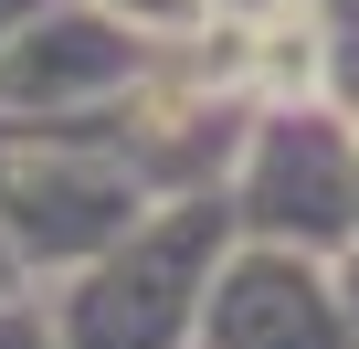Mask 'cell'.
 <instances>
[{"label":"cell","instance_id":"cell-1","mask_svg":"<svg viewBox=\"0 0 359 349\" xmlns=\"http://www.w3.org/2000/svg\"><path fill=\"white\" fill-rule=\"evenodd\" d=\"M222 244H233V202L222 191L148 202L106 254H85L74 275L43 286L53 349H201V296H212Z\"/></svg>","mask_w":359,"mask_h":349},{"label":"cell","instance_id":"cell-2","mask_svg":"<svg viewBox=\"0 0 359 349\" xmlns=\"http://www.w3.org/2000/svg\"><path fill=\"white\" fill-rule=\"evenodd\" d=\"M148 202L158 191L127 169V148L106 127H0V233L32 265V286L106 254Z\"/></svg>","mask_w":359,"mask_h":349},{"label":"cell","instance_id":"cell-3","mask_svg":"<svg viewBox=\"0 0 359 349\" xmlns=\"http://www.w3.org/2000/svg\"><path fill=\"white\" fill-rule=\"evenodd\" d=\"M222 202H233V233H254V244L348 254L359 244V138H348V106H317V96L254 106V127H243V148L222 169Z\"/></svg>","mask_w":359,"mask_h":349},{"label":"cell","instance_id":"cell-4","mask_svg":"<svg viewBox=\"0 0 359 349\" xmlns=\"http://www.w3.org/2000/svg\"><path fill=\"white\" fill-rule=\"evenodd\" d=\"M148 53H158V32L95 11V0H43L0 43V127H106L137 96Z\"/></svg>","mask_w":359,"mask_h":349},{"label":"cell","instance_id":"cell-5","mask_svg":"<svg viewBox=\"0 0 359 349\" xmlns=\"http://www.w3.org/2000/svg\"><path fill=\"white\" fill-rule=\"evenodd\" d=\"M201 349H348L327 254L233 233L212 265V296H201Z\"/></svg>","mask_w":359,"mask_h":349},{"label":"cell","instance_id":"cell-6","mask_svg":"<svg viewBox=\"0 0 359 349\" xmlns=\"http://www.w3.org/2000/svg\"><path fill=\"white\" fill-rule=\"evenodd\" d=\"M0 349H53V328H43V296H11V307H0Z\"/></svg>","mask_w":359,"mask_h":349},{"label":"cell","instance_id":"cell-7","mask_svg":"<svg viewBox=\"0 0 359 349\" xmlns=\"http://www.w3.org/2000/svg\"><path fill=\"white\" fill-rule=\"evenodd\" d=\"M327 275H338V317H348V349H359V244L327 254Z\"/></svg>","mask_w":359,"mask_h":349},{"label":"cell","instance_id":"cell-8","mask_svg":"<svg viewBox=\"0 0 359 349\" xmlns=\"http://www.w3.org/2000/svg\"><path fill=\"white\" fill-rule=\"evenodd\" d=\"M11 296H43V286H32V265L11 254V233H0V307H11Z\"/></svg>","mask_w":359,"mask_h":349},{"label":"cell","instance_id":"cell-9","mask_svg":"<svg viewBox=\"0 0 359 349\" xmlns=\"http://www.w3.org/2000/svg\"><path fill=\"white\" fill-rule=\"evenodd\" d=\"M32 11H43V0H0V43H11V32H22Z\"/></svg>","mask_w":359,"mask_h":349},{"label":"cell","instance_id":"cell-10","mask_svg":"<svg viewBox=\"0 0 359 349\" xmlns=\"http://www.w3.org/2000/svg\"><path fill=\"white\" fill-rule=\"evenodd\" d=\"M212 11H233V22H254V11H275V0H212Z\"/></svg>","mask_w":359,"mask_h":349},{"label":"cell","instance_id":"cell-11","mask_svg":"<svg viewBox=\"0 0 359 349\" xmlns=\"http://www.w3.org/2000/svg\"><path fill=\"white\" fill-rule=\"evenodd\" d=\"M348 138H359V106H348Z\"/></svg>","mask_w":359,"mask_h":349}]
</instances>
